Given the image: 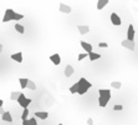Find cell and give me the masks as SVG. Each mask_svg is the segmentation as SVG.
Masks as SVG:
<instances>
[{"label": "cell", "mask_w": 138, "mask_h": 125, "mask_svg": "<svg viewBox=\"0 0 138 125\" xmlns=\"http://www.w3.org/2000/svg\"><path fill=\"white\" fill-rule=\"evenodd\" d=\"M74 74V66L72 65H66V68H65V77L66 78H70L71 75Z\"/></svg>", "instance_id": "obj_13"}, {"label": "cell", "mask_w": 138, "mask_h": 125, "mask_svg": "<svg viewBox=\"0 0 138 125\" xmlns=\"http://www.w3.org/2000/svg\"><path fill=\"white\" fill-rule=\"evenodd\" d=\"M98 105L101 108H106L108 101L111 100V90L110 89H100L98 90Z\"/></svg>", "instance_id": "obj_1"}, {"label": "cell", "mask_w": 138, "mask_h": 125, "mask_svg": "<svg viewBox=\"0 0 138 125\" xmlns=\"http://www.w3.org/2000/svg\"><path fill=\"white\" fill-rule=\"evenodd\" d=\"M15 30H16L19 34H24V33H25V28H24L21 24H18V23L15 24Z\"/></svg>", "instance_id": "obj_20"}, {"label": "cell", "mask_w": 138, "mask_h": 125, "mask_svg": "<svg viewBox=\"0 0 138 125\" xmlns=\"http://www.w3.org/2000/svg\"><path fill=\"white\" fill-rule=\"evenodd\" d=\"M59 125H63V124H59Z\"/></svg>", "instance_id": "obj_33"}, {"label": "cell", "mask_w": 138, "mask_h": 125, "mask_svg": "<svg viewBox=\"0 0 138 125\" xmlns=\"http://www.w3.org/2000/svg\"><path fill=\"white\" fill-rule=\"evenodd\" d=\"M18 103H19V105H20L21 108L28 109V106L30 105V103H31V99L26 98L25 96V94H22V93H21L20 96H19V99H18Z\"/></svg>", "instance_id": "obj_4"}, {"label": "cell", "mask_w": 138, "mask_h": 125, "mask_svg": "<svg viewBox=\"0 0 138 125\" xmlns=\"http://www.w3.org/2000/svg\"><path fill=\"white\" fill-rule=\"evenodd\" d=\"M29 109H24V111H22V114H21V119H22V121L24 120H28V115H29Z\"/></svg>", "instance_id": "obj_24"}, {"label": "cell", "mask_w": 138, "mask_h": 125, "mask_svg": "<svg viewBox=\"0 0 138 125\" xmlns=\"http://www.w3.org/2000/svg\"><path fill=\"white\" fill-rule=\"evenodd\" d=\"M20 94L21 93H19V91H11V94H10V99L18 101V99H19V96H20Z\"/></svg>", "instance_id": "obj_21"}, {"label": "cell", "mask_w": 138, "mask_h": 125, "mask_svg": "<svg viewBox=\"0 0 138 125\" xmlns=\"http://www.w3.org/2000/svg\"><path fill=\"white\" fill-rule=\"evenodd\" d=\"M70 93H71V94H77V84L76 83L70 88Z\"/></svg>", "instance_id": "obj_25"}, {"label": "cell", "mask_w": 138, "mask_h": 125, "mask_svg": "<svg viewBox=\"0 0 138 125\" xmlns=\"http://www.w3.org/2000/svg\"><path fill=\"white\" fill-rule=\"evenodd\" d=\"M81 46H82V49L87 53V54H90V53H93V46L91 45V44H88V43H86L85 40H81Z\"/></svg>", "instance_id": "obj_8"}, {"label": "cell", "mask_w": 138, "mask_h": 125, "mask_svg": "<svg viewBox=\"0 0 138 125\" xmlns=\"http://www.w3.org/2000/svg\"><path fill=\"white\" fill-rule=\"evenodd\" d=\"M108 3H110L108 0H98V1H97V9H98V10L103 9V8L106 6Z\"/></svg>", "instance_id": "obj_17"}, {"label": "cell", "mask_w": 138, "mask_h": 125, "mask_svg": "<svg viewBox=\"0 0 138 125\" xmlns=\"http://www.w3.org/2000/svg\"><path fill=\"white\" fill-rule=\"evenodd\" d=\"M11 59L16 63H22V53H15L11 55Z\"/></svg>", "instance_id": "obj_15"}, {"label": "cell", "mask_w": 138, "mask_h": 125, "mask_svg": "<svg viewBox=\"0 0 138 125\" xmlns=\"http://www.w3.org/2000/svg\"><path fill=\"white\" fill-rule=\"evenodd\" d=\"M134 38H136V31H134V28L133 25H128V30H127V40L129 41H134Z\"/></svg>", "instance_id": "obj_6"}, {"label": "cell", "mask_w": 138, "mask_h": 125, "mask_svg": "<svg viewBox=\"0 0 138 125\" xmlns=\"http://www.w3.org/2000/svg\"><path fill=\"white\" fill-rule=\"evenodd\" d=\"M121 44H122V46H123V48L128 49V50H131V51H134V50H136V43L134 41H129V40L124 39Z\"/></svg>", "instance_id": "obj_5"}, {"label": "cell", "mask_w": 138, "mask_h": 125, "mask_svg": "<svg viewBox=\"0 0 138 125\" xmlns=\"http://www.w3.org/2000/svg\"><path fill=\"white\" fill-rule=\"evenodd\" d=\"M77 30H78V33L81 35H85L90 31V26H87V25H77Z\"/></svg>", "instance_id": "obj_11"}, {"label": "cell", "mask_w": 138, "mask_h": 125, "mask_svg": "<svg viewBox=\"0 0 138 125\" xmlns=\"http://www.w3.org/2000/svg\"><path fill=\"white\" fill-rule=\"evenodd\" d=\"M98 46H100V48H108V44H107V43H100Z\"/></svg>", "instance_id": "obj_28"}, {"label": "cell", "mask_w": 138, "mask_h": 125, "mask_svg": "<svg viewBox=\"0 0 138 125\" xmlns=\"http://www.w3.org/2000/svg\"><path fill=\"white\" fill-rule=\"evenodd\" d=\"M1 119H3V121H7V123H11V121H13V116H11V114H10L9 111H5V113L1 115Z\"/></svg>", "instance_id": "obj_14"}, {"label": "cell", "mask_w": 138, "mask_h": 125, "mask_svg": "<svg viewBox=\"0 0 138 125\" xmlns=\"http://www.w3.org/2000/svg\"><path fill=\"white\" fill-rule=\"evenodd\" d=\"M4 113H5V110H4V109H3V108H0V114H1V115H3V114H4Z\"/></svg>", "instance_id": "obj_30"}, {"label": "cell", "mask_w": 138, "mask_h": 125, "mask_svg": "<svg viewBox=\"0 0 138 125\" xmlns=\"http://www.w3.org/2000/svg\"><path fill=\"white\" fill-rule=\"evenodd\" d=\"M111 86H112L113 89H121L122 84H121V81H112V83H111Z\"/></svg>", "instance_id": "obj_22"}, {"label": "cell", "mask_w": 138, "mask_h": 125, "mask_svg": "<svg viewBox=\"0 0 138 125\" xmlns=\"http://www.w3.org/2000/svg\"><path fill=\"white\" fill-rule=\"evenodd\" d=\"M35 118L45 120V119L48 118V113H46V111H37V113H35Z\"/></svg>", "instance_id": "obj_12"}, {"label": "cell", "mask_w": 138, "mask_h": 125, "mask_svg": "<svg viewBox=\"0 0 138 125\" xmlns=\"http://www.w3.org/2000/svg\"><path fill=\"white\" fill-rule=\"evenodd\" d=\"M21 19H24L22 14L15 13L13 9H6L5 13H4V16H3V23H7V21L11 20H21Z\"/></svg>", "instance_id": "obj_3"}, {"label": "cell", "mask_w": 138, "mask_h": 125, "mask_svg": "<svg viewBox=\"0 0 138 125\" xmlns=\"http://www.w3.org/2000/svg\"><path fill=\"white\" fill-rule=\"evenodd\" d=\"M60 11L61 13H63V14H70L71 13V6L70 5H66V4H63V3H61L60 4Z\"/></svg>", "instance_id": "obj_10"}, {"label": "cell", "mask_w": 138, "mask_h": 125, "mask_svg": "<svg viewBox=\"0 0 138 125\" xmlns=\"http://www.w3.org/2000/svg\"><path fill=\"white\" fill-rule=\"evenodd\" d=\"M88 58H90L91 61H95V60L101 58V54H98V53H90V54H88Z\"/></svg>", "instance_id": "obj_19"}, {"label": "cell", "mask_w": 138, "mask_h": 125, "mask_svg": "<svg viewBox=\"0 0 138 125\" xmlns=\"http://www.w3.org/2000/svg\"><path fill=\"white\" fill-rule=\"evenodd\" d=\"M29 80H30V79H26V78H20V79H19V83H20L21 89H26V88H28Z\"/></svg>", "instance_id": "obj_16"}, {"label": "cell", "mask_w": 138, "mask_h": 125, "mask_svg": "<svg viewBox=\"0 0 138 125\" xmlns=\"http://www.w3.org/2000/svg\"><path fill=\"white\" fill-rule=\"evenodd\" d=\"M50 60H51V63H52L54 65H56V66H57V65H60V64H61V56L56 53V54L50 55Z\"/></svg>", "instance_id": "obj_9"}, {"label": "cell", "mask_w": 138, "mask_h": 125, "mask_svg": "<svg viewBox=\"0 0 138 125\" xmlns=\"http://www.w3.org/2000/svg\"><path fill=\"white\" fill-rule=\"evenodd\" d=\"M3 104H4V101H3V100L0 99V108H3Z\"/></svg>", "instance_id": "obj_31"}, {"label": "cell", "mask_w": 138, "mask_h": 125, "mask_svg": "<svg viewBox=\"0 0 138 125\" xmlns=\"http://www.w3.org/2000/svg\"><path fill=\"white\" fill-rule=\"evenodd\" d=\"M86 56H88V54H87V53H82V54H78L77 59H78V61H81V60H83Z\"/></svg>", "instance_id": "obj_27"}, {"label": "cell", "mask_w": 138, "mask_h": 125, "mask_svg": "<svg viewBox=\"0 0 138 125\" xmlns=\"http://www.w3.org/2000/svg\"><path fill=\"white\" fill-rule=\"evenodd\" d=\"M28 89H30V90H36V83H34L33 80H29Z\"/></svg>", "instance_id": "obj_23"}, {"label": "cell", "mask_w": 138, "mask_h": 125, "mask_svg": "<svg viewBox=\"0 0 138 125\" xmlns=\"http://www.w3.org/2000/svg\"><path fill=\"white\" fill-rule=\"evenodd\" d=\"M113 110H116V111H122V110H123V105L116 104L115 106H113Z\"/></svg>", "instance_id": "obj_26"}, {"label": "cell", "mask_w": 138, "mask_h": 125, "mask_svg": "<svg viewBox=\"0 0 138 125\" xmlns=\"http://www.w3.org/2000/svg\"><path fill=\"white\" fill-rule=\"evenodd\" d=\"M111 23H112L113 25H116V26H119V25L122 24V20H121V18H119L116 13H112V14H111Z\"/></svg>", "instance_id": "obj_7"}, {"label": "cell", "mask_w": 138, "mask_h": 125, "mask_svg": "<svg viewBox=\"0 0 138 125\" xmlns=\"http://www.w3.org/2000/svg\"><path fill=\"white\" fill-rule=\"evenodd\" d=\"M22 125H37L36 118H31V119H28V120H24V121H22Z\"/></svg>", "instance_id": "obj_18"}, {"label": "cell", "mask_w": 138, "mask_h": 125, "mask_svg": "<svg viewBox=\"0 0 138 125\" xmlns=\"http://www.w3.org/2000/svg\"><path fill=\"white\" fill-rule=\"evenodd\" d=\"M76 84H77V94H78V95L86 94V93L92 88V84H91L86 78H81Z\"/></svg>", "instance_id": "obj_2"}, {"label": "cell", "mask_w": 138, "mask_h": 125, "mask_svg": "<svg viewBox=\"0 0 138 125\" xmlns=\"http://www.w3.org/2000/svg\"><path fill=\"white\" fill-rule=\"evenodd\" d=\"M3 51V44H0V53Z\"/></svg>", "instance_id": "obj_32"}, {"label": "cell", "mask_w": 138, "mask_h": 125, "mask_svg": "<svg viewBox=\"0 0 138 125\" xmlns=\"http://www.w3.org/2000/svg\"><path fill=\"white\" fill-rule=\"evenodd\" d=\"M87 125H93V119H92V118L87 119Z\"/></svg>", "instance_id": "obj_29"}]
</instances>
